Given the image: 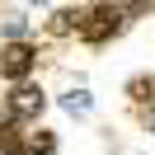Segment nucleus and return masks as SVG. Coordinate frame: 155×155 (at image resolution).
<instances>
[{"label":"nucleus","mask_w":155,"mask_h":155,"mask_svg":"<svg viewBox=\"0 0 155 155\" xmlns=\"http://www.w3.org/2000/svg\"><path fill=\"white\" fill-rule=\"evenodd\" d=\"M42 104H47V99H42V89H33V85H19V89L10 94V117L28 122V117H38V113H42Z\"/></svg>","instance_id":"nucleus-3"},{"label":"nucleus","mask_w":155,"mask_h":155,"mask_svg":"<svg viewBox=\"0 0 155 155\" xmlns=\"http://www.w3.org/2000/svg\"><path fill=\"white\" fill-rule=\"evenodd\" d=\"M28 155H57V136L52 132H33L28 136Z\"/></svg>","instance_id":"nucleus-6"},{"label":"nucleus","mask_w":155,"mask_h":155,"mask_svg":"<svg viewBox=\"0 0 155 155\" xmlns=\"http://www.w3.org/2000/svg\"><path fill=\"white\" fill-rule=\"evenodd\" d=\"M61 104H66V113H85V108H89V94H85V89H75V94H66Z\"/></svg>","instance_id":"nucleus-7"},{"label":"nucleus","mask_w":155,"mask_h":155,"mask_svg":"<svg viewBox=\"0 0 155 155\" xmlns=\"http://www.w3.org/2000/svg\"><path fill=\"white\" fill-rule=\"evenodd\" d=\"M122 24H127V10L122 5H94V10L85 14V24H80V38L85 42H108L113 33H122Z\"/></svg>","instance_id":"nucleus-1"},{"label":"nucleus","mask_w":155,"mask_h":155,"mask_svg":"<svg viewBox=\"0 0 155 155\" xmlns=\"http://www.w3.org/2000/svg\"><path fill=\"white\" fill-rule=\"evenodd\" d=\"M132 94L136 99H155V80H132Z\"/></svg>","instance_id":"nucleus-8"},{"label":"nucleus","mask_w":155,"mask_h":155,"mask_svg":"<svg viewBox=\"0 0 155 155\" xmlns=\"http://www.w3.org/2000/svg\"><path fill=\"white\" fill-rule=\"evenodd\" d=\"M0 155H28V136H24L19 117H5L0 122Z\"/></svg>","instance_id":"nucleus-4"},{"label":"nucleus","mask_w":155,"mask_h":155,"mask_svg":"<svg viewBox=\"0 0 155 155\" xmlns=\"http://www.w3.org/2000/svg\"><path fill=\"white\" fill-rule=\"evenodd\" d=\"M85 24V14H75V10H57L52 14V33H71V28H80Z\"/></svg>","instance_id":"nucleus-5"},{"label":"nucleus","mask_w":155,"mask_h":155,"mask_svg":"<svg viewBox=\"0 0 155 155\" xmlns=\"http://www.w3.org/2000/svg\"><path fill=\"white\" fill-rule=\"evenodd\" d=\"M33 61H38V52H33L28 42H10V47L0 52V71H5L10 80H24L33 71Z\"/></svg>","instance_id":"nucleus-2"}]
</instances>
